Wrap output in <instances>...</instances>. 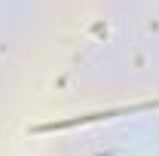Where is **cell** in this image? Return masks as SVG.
<instances>
[{
    "label": "cell",
    "mask_w": 159,
    "mask_h": 156,
    "mask_svg": "<svg viewBox=\"0 0 159 156\" xmlns=\"http://www.w3.org/2000/svg\"><path fill=\"white\" fill-rule=\"evenodd\" d=\"M153 107H159V101H144V104H132V107H116V110H101V113H86V117L55 119V122H43V126H34L31 132H64V129H77V126H86V122H101V119L125 117V113H141V110H153Z\"/></svg>",
    "instance_id": "1"
}]
</instances>
